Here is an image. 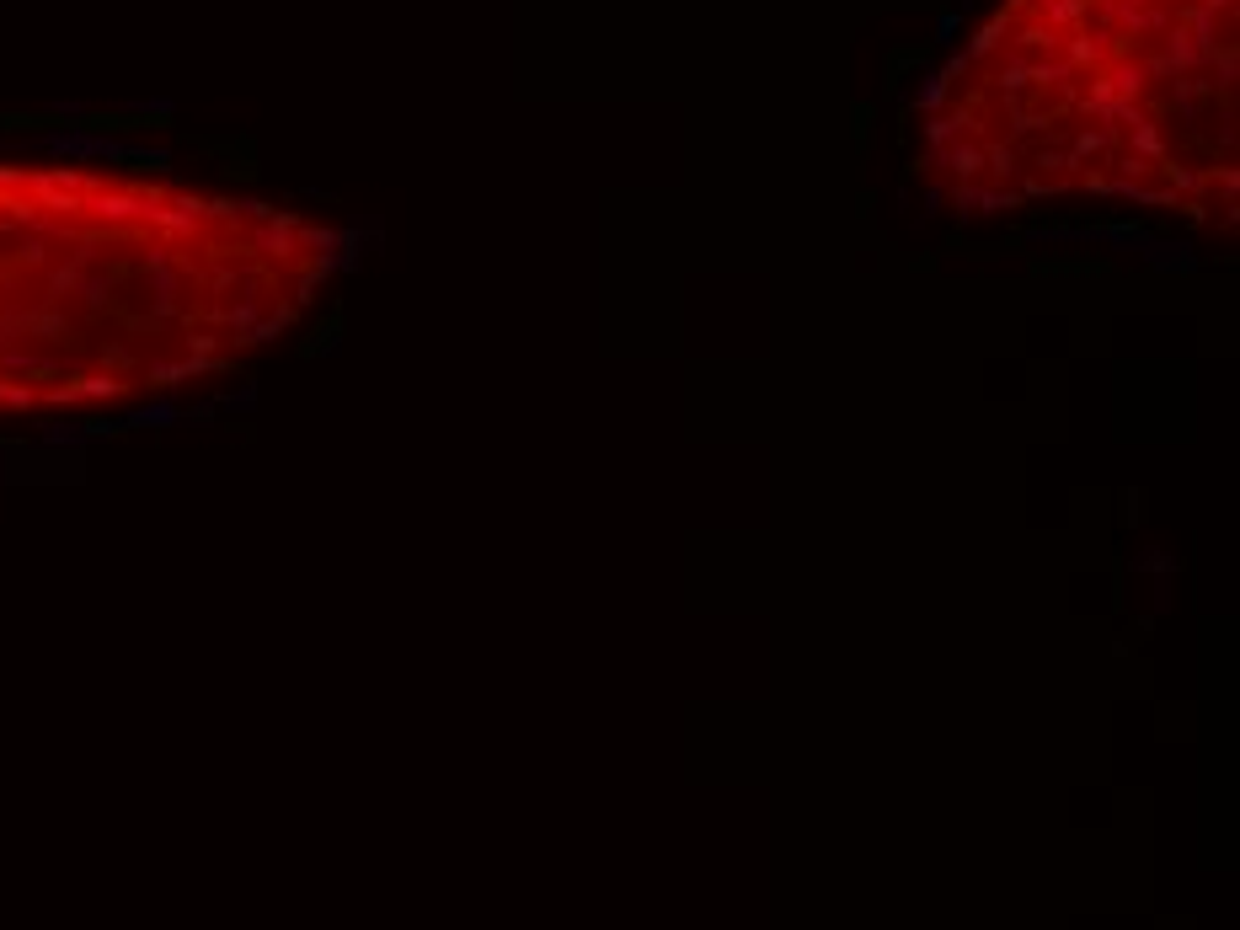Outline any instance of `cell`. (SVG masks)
Returning <instances> with one entry per match:
<instances>
[{
  "label": "cell",
  "mask_w": 1240,
  "mask_h": 930,
  "mask_svg": "<svg viewBox=\"0 0 1240 930\" xmlns=\"http://www.w3.org/2000/svg\"><path fill=\"white\" fill-rule=\"evenodd\" d=\"M348 236L305 214L0 161V417L182 396L300 321Z\"/></svg>",
  "instance_id": "obj_1"
}]
</instances>
